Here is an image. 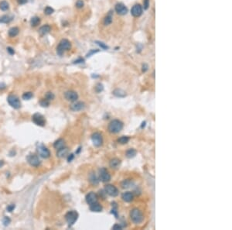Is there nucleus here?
Instances as JSON below:
<instances>
[{"label": "nucleus", "instance_id": "4be33fe9", "mask_svg": "<svg viewBox=\"0 0 232 230\" xmlns=\"http://www.w3.org/2000/svg\"><path fill=\"white\" fill-rule=\"evenodd\" d=\"M53 146L55 149H57V150H59V149H61L65 146V142L63 139H59L54 143Z\"/></svg>", "mask_w": 232, "mask_h": 230}, {"label": "nucleus", "instance_id": "6ab92c4d", "mask_svg": "<svg viewBox=\"0 0 232 230\" xmlns=\"http://www.w3.org/2000/svg\"><path fill=\"white\" fill-rule=\"evenodd\" d=\"M50 30H51V27H50V25H48V24L43 25V26H40V27L39 33L40 35H46L48 33H50Z\"/></svg>", "mask_w": 232, "mask_h": 230}, {"label": "nucleus", "instance_id": "7ed1b4c3", "mask_svg": "<svg viewBox=\"0 0 232 230\" xmlns=\"http://www.w3.org/2000/svg\"><path fill=\"white\" fill-rule=\"evenodd\" d=\"M71 47V43L67 39H63L61 40V42L59 43V45L57 47V53L58 55L62 56L63 53H64L66 51L70 50Z\"/></svg>", "mask_w": 232, "mask_h": 230}, {"label": "nucleus", "instance_id": "a19ab883", "mask_svg": "<svg viewBox=\"0 0 232 230\" xmlns=\"http://www.w3.org/2000/svg\"><path fill=\"white\" fill-rule=\"evenodd\" d=\"M10 219L8 217H5L3 219V223L5 225H8L9 224H10Z\"/></svg>", "mask_w": 232, "mask_h": 230}, {"label": "nucleus", "instance_id": "6e6552de", "mask_svg": "<svg viewBox=\"0 0 232 230\" xmlns=\"http://www.w3.org/2000/svg\"><path fill=\"white\" fill-rule=\"evenodd\" d=\"M99 179L102 182H108L111 180V175L105 168H101L99 170Z\"/></svg>", "mask_w": 232, "mask_h": 230}, {"label": "nucleus", "instance_id": "de8ad7c7", "mask_svg": "<svg viewBox=\"0 0 232 230\" xmlns=\"http://www.w3.org/2000/svg\"><path fill=\"white\" fill-rule=\"evenodd\" d=\"M73 158H74V155L73 154H71L69 157H68V159H67V160L69 161V162H71L72 160H73Z\"/></svg>", "mask_w": 232, "mask_h": 230}, {"label": "nucleus", "instance_id": "a878e982", "mask_svg": "<svg viewBox=\"0 0 232 230\" xmlns=\"http://www.w3.org/2000/svg\"><path fill=\"white\" fill-rule=\"evenodd\" d=\"M40 17H38V16H34V17H33L32 19L30 20V24H31V26H33V27H35V26H37L38 25H40Z\"/></svg>", "mask_w": 232, "mask_h": 230}, {"label": "nucleus", "instance_id": "e433bc0d", "mask_svg": "<svg viewBox=\"0 0 232 230\" xmlns=\"http://www.w3.org/2000/svg\"><path fill=\"white\" fill-rule=\"evenodd\" d=\"M95 43H96L98 45V46H100V47H101L102 49H104V50L108 49V47L107 46V45H105L104 43H102V42H101V41H96Z\"/></svg>", "mask_w": 232, "mask_h": 230}, {"label": "nucleus", "instance_id": "4468645a", "mask_svg": "<svg viewBox=\"0 0 232 230\" xmlns=\"http://www.w3.org/2000/svg\"><path fill=\"white\" fill-rule=\"evenodd\" d=\"M86 202L88 205H91L93 203H95L98 201V196L94 192H90L86 195Z\"/></svg>", "mask_w": 232, "mask_h": 230}, {"label": "nucleus", "instance_id": "bb28decb", "mask_svg": "<svg viewBox=\"0 0 232 230\" xmlns=\"http://www.w3.org/2000/svg\"><path fill=\"white\" fill-rule=\"evenodd\" d=\"M131 185H132V181H131V180H125V181H123L121 184V186L123 189L129 188H131Z\"/></svg>", "mask_w": 232, "mask_h": 230}, {"label": "nucleus", "instance_id": "aec40b11", "mask_svg": "<svg viewBox=\"0 0 232 230\" xmlns=\"http://www.w3.org/2000/svg\"><path fill=\"white\" fill-rule=\"evenodd\" d=\"M120 164H121V160L118 158H113L109 162V165H110V167L113 169H117L118 167H119Z\"/></svg>", "mask_w": 232, "mask_h": 230}, {"label": "nucleus", "instance_id": "4c0bfd02", "mask_svg": "<svg viewBox=\"0 0 232 230\" xmlns=\"http://www.w3.org/2000/svg\"><path fill=\"white\" fill-rule=\"evenodd\" d=\"M54 98V95L53 94L51 93V92H47V94H46V99H47L48 101H50L52 99Z\"/></svg>", "mask_w": 232, "mask_h": 230}, {"label": "nucleus", "instance_id": "09e8293b", "mask_svg": "<svg viewBox=\"0 0 232 230\" xmlns=\"http://www.w3.org/2000/svg\"><path fill=\"white\" fill-rule=\"evenodd\" d=\"M83 61H84V59H81V58H80V59H78V60L75 61H74V63H75V64H78V63L83 62Z\"/></svg>", "mask_w": 232, "mask_h": 230}, {"label": "nucleus", "instance_id": "2eb2a0df", "mask_svg": "<svg viewBox=\"0 0 232 230\" xmlns=\"http://www.w3.org/2000/svg\"><path fill=\"white\" fill-rule=\"evenodd\" d=\"M115 11L119 15H125L127 12H128V9L126 8V6L122 3H118L115 6Z\"/></svg>", "mask_w": 232, "mask_h": 230}, {"label": "nucleus", "instance_id": "37998d69", "mask_svg": "<svg viewBox=\"0 0 232 230\" xmlns=\"http://www.w3.org/2000/svg\"><path fill=\"white\" fill-rule=\"evenodd\" d=\"M112 229H122V227L120 225L116 224V225H114V226L112 227Z\"/></svg>", "mask_w": 232, "mask_h": 230}, {"label": "nucleus", "instance_id": "f3484780", "mask_svg": "<svg viewBox=\"0 0 232 230\" xmlns=\"http://www.w3.org/2000/svg\"><path fill=\"white\" fill-rule=\"evenodd\" d=\"M121 198H122V200H123L124 201H125V202H130V201H131L133 200L134 195H133V194L131 192L127 191V192H125V193L122 194Z\"/></svg>", "mask_w": 232, "mask_h": 230}, {"label": "nucleus", "instance_id": "b1692460", "mask_svg": "<svg viewBox=\"0 0 232 230\" xmlns=\"http://www.w3.org/2000/svg\"><path fill=\"white\" fill-rule=\"evenodd\" d=\"M0 10L2 11H7L10 10V4L6 0L0 2Z\"/></svg>", "mask_w": 232, "mask_h": 230}, {"label": "nucleus", "instance_id": "39448f33", "mask_svg": "<svg viewBox=\"0 0 232 230\" xmlns=\"http://www.w3.org/2000/svg\"><path fill=\"white\" fill-rule=\"evenodd\" d=\"M7 101L9 102L10 105H11L12 108H14L16 109H20L21 106V102L20 101L19 98H18L15 94H10V96L8 97Z\"/></svg>", "mask_w": 232, "mask_h": 230}, {"label": "nucleus", "instance_id": "ddd939ff", "mask_svg": "<svg viewBox=\"0 0 232 230\" xmlns=\"http://www.w3.org/2000/svg\"><path fill=\"white\" fill-rule=\"evenodd\" d=\"M85 108V104L82 102H74L73 104H71L70 109L74 112H78L81 110H83Z\"/></svg>", "mask_w": 232, "mask_h": 230}, {"label": "nucleus", "instance_id": "79ce46f5", "mask_svg": "<svg viewBox=\"0 0 232 230\" xmlns=\"http://www.w3.org/2000/svg\"><path fill=\"white\" fill-rule=\"evenodd\" d=\"M14 209H15V205H9L7 207V211H12Z\"/></svg>", "mask_w": 232, "mask_h": 230}, {"label": "nucleus", "instance_id": "f704fd0d", "mask_svg": "<svg viewBox=\"0 0 232 230\" xmlns=\"http://www.w3.org/2000/svg\"><path fill=\"white\" fill-rule=\"evenodd\" d=\"M75 5H76V7H77V8L81 9V8L84 7V2H83V0H77V1L76 2Z\"/></svg>", "mask_w": 232, "mask_h": 230}, {"label": "nucleus", "instance_id": "58836bf2", "mask_svg": "<svg viewBox=\"0 0 232 230\" xmlns=\"http://www.w3.org/2000/svg\"><path fill=\"white\" fill-rule=\"evenodd\" d=\"M143 5H144V9L145 10H147L149 6V0H144L143 2Z\"/></svg>", "mask_w": 232, "mask_h": 230}, {"label": "nucleus", "instance_id": "423d86ee", "mask_svg": "<svg viewBox=\"0 0 232 230\" xmlns=\"http://www.w3.org/2000/svg\"><path fill=\"white\" fill-rule=\"evenodd\" d=\"M32 120L36 125L40 126H44L46 124V119H45L44 116L40 113H35L32 116Z\"/></svg>", "mask_w": 232, "mask_h": 230}, {"label": "nucleus", "instance_id": "473e14b6", "mask_svg": "<svg viewBox=\"0 0 232 230\" xmlns=\"http://www.w3.org/2000/svg\"><path fill=\"white\" fill-rule=\"evenodd\" d=\"M53 12H54V10L50 6H47L46 8L44 9V14H46L47 16H50V15L53 14Z\"/></svg>", "mask_w": 232, "mask_h": 230}, {"label": "nucleus", "instance_id": "1a4fd4ad", "mask_svg": "<svg viewBox=\"0 0 232 230\" xmlns=\"http://www.w3.org/2000/svg\"><path fill=\"white\" fill-rule=\"evenodd\" d=\"M91 140L94 145L97 147L101 146L103 143L102 136L99 133H94L91 135Z\"/></svg>", "mask_w": 232, "mask_h": 230}, {"label": "nucleus", "instance_id": "c756f323", "mask_svg": "<svg viewBox=\"0 0 232 230\" xmlns=\"http://www.w3.org/2000/svg\"><path fill=\"white\" fill-rule=\"evenodd\" d=\"M126 157H129V158H132L136 155V150H134V149H129V150L126 151Z\"/></svg>", "mask_w": 232, "mask_h": 230}, {"label": "nucleus", "instance_id": "dca6fc26", "mask_svg": "<svg viewBox=\"0 0 232 230\" xmlns=\"http://www.w3.org/2000/svg\"><path fill=\"white\" fill-rule=\"evenodd\" d=\"M131 15L135 17H138V16H141L142 13V7L140 5H139V4L135 5L132 8H131Z\"/></svg>", "mask_w": 232, "mask_h": 230}, {"label": "nucleus", "instance_id": "0eeeda50", "mask_svg": "<svg viewBox=\"0 0 232 230\" xmlns=\"http://www.w3.org/2000/svg\"><path fill=\"white\" fill-rule=\"evenodd\" d=\"M104 191L107 194V195H110L111 197H116L118 195H119V190L118 188L112 185V184H107L104 187Z\"/></svg>", "mask_w": 232, "mask_h": 230}, {"label": "nucleus", "instance_id": "5701e85b", "mask_svg": "<svg viewBox=\"0 0 232 230\" xmlns=\"http://www.w3.org/2000/svg\"><path fill=\"white\" fill-rule=\"evenodd\" d=\"M19 32H20L19 28L14 26V27H12L11 29H10V30H9V32H8V34L10 37H15L19 34Z\"/></svg>", "mask_w": 232, "mask_h": 230}, {"label": "nucleus", "instance_id": "9d476101", "mask_svg": "<svg viewBox=\"0 0 232 230\" xmlns=\"http://www.w3.org/2000/svg\"><path fill=\"white\" fill-rule=\"evenodd\" d=\"M37 152L39 153V155L43 157L44 159H47L48 157H50V152L48 150V149L43 146V145H40L37 147Z\"/></svg>", "mask_w": 232, "mask_h": 230}, {"label": "nucleus", "instance_id": "20e7f679", "mask_svg": "<svg viewBox=\"0 0 232 230\" xmlns=\"http://www.w3.org/2000/svg\"><path fill=\"white\" fill-rule=\"evenodd\" d=\"M78 219V213L76 211H70L65 215V219L69 225H73Z\"/></svg>", "mask_w": 232, "mask_h": 230}, {"label": "nucleus", "instance_id": "ea45409f", "mask_svg": "<svg viewBox=\"0 0 232 230\" xmlns=\"http://www.w3.org/2000/svg\"><path fill=\"white\" fill-rule=\"evenodd\" d=\"M7 52L10 53V54H11V55H13L15 53V51L13 50L12 47H7Z\"/></svg>", "mask_w": 232, "mask_h": 230}, {"label": "nucleus", "instance_id": "7c9ffc66", "mask_svg": "<svg viewBox=\"0 0 232 230\" xmlns=\"http://www.w3.org/2000/svg\"><path fill=\"white\" fill-rule=\"evenodd\" d=\"M11 20H12V18L6 15L0 17V22H2V23H8V22H10Z\"/></svg>", "mask_w": 232, "mask_h": 230}, {"label": "nucleus", "instance_id": "9b49d317", "mask_svg": "<svg viewBox=\"0 0 232 230\" xmlns=\"http://www.w3.org/2000/svg\"><path fill=\"white\" fill-rule=\"evenodd\" d=\"M26 159L28 163L33 167H38L40 164V160L39 157L35 154H30L27 157Z\"/></svg>", "mask_w": 232, "mask_h": 230}, {"label": "nucleus", "instance_id": "412c9836", "mask_svg": "<svg viewBox=\"0 0 232 230\" xmlns=\"http://www.w3.org/2000/svg\"><path fill=\"white\" fill-rule=\"evenodd\" d=\"M68 153V149L67 147H63L61 149H59L57 150V156L58 157H60V158H63V157H66V155Z\"/></svg>", "mask_w": 232, "mask_h": 230}, {"label": "nucleus", "instance_id": "a211bd4d", "mask_svg": "<svg viewBox=\"0 0 232 230\" xmlns=\"http://www.w3.org/2000/svg\"><path fill=\"white\" fill-rule=\"evenodd\" d=\"M90 210L91 211H94V212H100V211H102V206L97 201L90 205Z\"/></svg>", "mask_w": 232, "mask_h": 230}, {"label": "nucleus", "instance_id": "8fccbe9b", "mask_svg": "<svg viewBox=\"0 0 232 230\" xmlns=\"http://www.w3.org/2000/svg\"><path fill=\"white\" fill-rule=\"evenodd\" d=\"M3 165H4V161L3 160H0V167H2Z\"/></svg>", "mask_w": 232, "mask_h": 230}, {"label": "nucleus", "instance_id": "c85d7f7f", "mask_svg": "<svg viewBox=\"0 0 232 230\" xmlns=\"http://www.w3.org/2000/svg\"><path fill=\"white\" fill-rule=\"evenodd\" d=\"M111 22H112V16H111V13H109V14L105 16V18H104V23L105 26H108V25H110Z\"/></svg>", "mask_w": 232, "mask_h": 230}, {"label": "nucleus", "instance_id": "72a5a7b5", "mask_svg": "<svg viewBox=\"0 0 232 230\" xmlns=\"http://www.w3.org/2000/svg\"><path fill=\"white\" fill-rule=\"evenodd\" d=\"M32 98H33V93L32 92H26L22 94V98L24 100H30Z\"/></svg>", "mask_w": 232, "mask_h": 230}, {"label": "nucleus", "instance_id": "393cba45", "mask_svg": "<svg viewBox=\"0 0 232 230\" xmlns=\"http://www.w3.org/2000/svg\"><path fill=\"white\" fill-rule=\"evenodd\" d=\"M113 94L114 95H115L116 97L123 98L126 95V93H125V92H124L123 90H121V89H115V90H114Z\"/></svg>", "mask_w": 232, "mask_h": 230}, {"label": "nucleus", "instance_id": "f8f14e48", "mask_svg": "<svg viewBox=\"0 0 232 230\" xmlns=\"http://www.w3.org/2000/svg\"><path fill=\"white\" fill-rule=\"evenodd\" d=\"M64 97L67 101L76 102L78 98V94L74 91H67L64 94Z\"/></svg>", "mask_w": 232, "mask_h": 230}, {"label": "nucleus", "instance_id": "f03ea898", "mask_svg": "<svg viewBox=\"0 0 232 230\" xmlns=\"http://www.w3.org/2000/svg\"><path fill=\"white\" fill-rule=\"evenodd\" d=\"M130 218L135 224H139L143 221L144 216L142 212L139 209H133L130 211Z\"/></svg>", "mask_w": 232, "mask_h": 230}, {"label": "nucleus", "instance_id": "49530a36", "mask_svg": "<svg viewBox=\"0 0 232 230\" xmlns=\"http://www.w3.org/2000/svg\"><path fill=\"white\" fill-rule=\"evenodd\" d=\"M147 70H148V65L145 64H144L142 65V72H145Z\"/></svg>", "mask_w": 232, "mask_h": 230}, {"label": "nucleus", "instance_id": "2f4dec72", "mask_svg": "<svg viewBox=\"0 0 232 230\" xmlns=\"http://www.w3.org/2000/svg\"><path fill=\"white\" fill-rule=\"evenodd\" d=\"M129 141V138L128 136H121L120 138L118 139V143H120V144H126Z\"/></svg>", "mask_w": 232, "mask_h": 230}, {"label": "nucleus", "instance_id": "a18cd8bd", "mask_svg": "<svg viewBox=\"0 0 232 230\" xmlns=\"http://www.w3.org/2000/svg\"><path fill=\"white\" fill-rule=\"evenodd\" d=\"M17 2L20 5H23V4L27 2V0H17Z\"/></svg>", "mask_w": 232, "mask_h": 230}, {"label": "nucleus", "instance_id": "cd10ccee", "mask_svg": "<svg viewBox=\"0 0 232 230\" xmlns=\"http://www.w3.org/2000/svg\"><path fill=\"white\" fill-rule=\"evenodd\" d=\"M89 181H90L91 183L93 184H98V179L97 178L96 175H95V174H94V173H92V174H90V176H89Z\"/></svg>", "mask_w": 232, "mask_h": 230}, {"label": "nucleus", "instance_id": "c03bdc74", "mask_svg": "<svg viewBox=\"0 0 232 230\" xmlns=\"http://www.w3.org/2000/svg\"><path fill=\"white\" fill-rule=\"evenodd\" d=\"M97 52H98V50H96V51H91L88 54H87V57H90L91 54H93V53H97Z\"/></svg>", "mask_w": 232, "mask_h": 230}, {"label": "nucleus", "instance_id": "c9c22d12", "mask_svg": "<svg viewBox=\"0 0 232 230\" xmlns=\"http://www.w3.org/2000/svg\"><path fill=\"white\" fill-rule=\"evenodd\" d=\"M40 105H41L42 106H43V107H47L49 105H50V102H49V101L47 100V99H46V98H44V99H43V100L40 102Z\"/></svg>", "mask_w": 232, "mask_h": 230}, {"label": "nucleus", "instance_id": "f257e3e1", "mask_svg": "<svg viewBox=\"0 0 232 230\" xmlns=\"http://www.w3.org/2000/svg\"><path fill=\"white\" fill-rule=\"evenodd\" d=\"M108 129L111 133H118L123 129V123L119 119H114L108 124Z\"/></svg>", "mask_w": 232, "mask_h": 230}]
</instances>
